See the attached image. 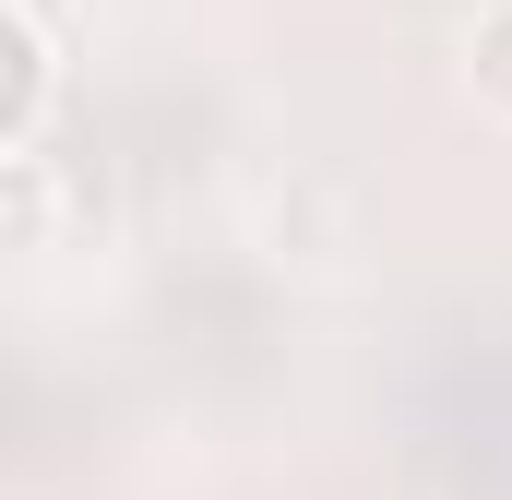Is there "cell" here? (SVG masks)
I'll return each mask as SVG.
<instances>
[{"instance_id":"cell-1","label":"cell","mask_w":512,"mask_h":500,"mask_svg":"<svg viewBox=\"0 0 512 500\" xmlns=\"http://www.w3.org/2000/svg\"><path fill=\"white\" fill-rule=\"evenodd\" d=\"M0 36H12V96H0V167L36 155L48 96H60V36H48V0H0Z\"/></svg>"},{"instance_id":"cell-2","label":"cell","mask_w":512,"mask_h":500,"mask_svg":"<svg viewBox=\"0 0 512 500\" xmlns=\"http://www.w3.org/2000/svg\"><path fill=\"white\" fill-rule=\"evenodd\" d=\"M465 84H477L489 120H512V0H477V24H465Z\"/></svg>"}]
</instances>
